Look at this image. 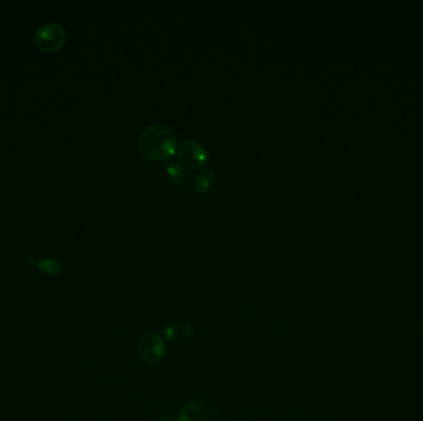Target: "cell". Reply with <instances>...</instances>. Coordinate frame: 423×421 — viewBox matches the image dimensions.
<instances>
[{"mask_svg": "<svg viewBox=\"0 0 423 421\" xmlns=\"http://www.w3.org/2000/svg\"><path fill=\"white\" fill-rule=\"evenodd\" d=\"M138 147L149 160H167L177 151L176 135L170 126L154 124L141 131L138 138Z\"/></svg>", "mask_w": 423, "mask_h": 421, "instance_id": "6da1fadb", "label": "cell"}, {"mask_svg": "<svg viewBox=\"0 0 423 421\" xmlns=\"http://www.w3.org/2000/svg\"><path fill=\"white\" fill-rule=\"evenodd\" d=\"M34 41L38 50L46 53H53L61 50L67 42V32L64 26L57 23H49L38 27Z\"/></svg>", "mask_w": 423, "mask_h": 421, "instance_id": "7a4b0ae2", "label": "cell"}, {"mask_svg": "<svg viewBox=\"0 0 423 421\" xmlns=\"http://www.w3.org/2000/svg\"><path fill=\"white\" fill-rule=\"evenodd\" d=\"M167 353L165 339L156 333H146L138 342V353L143 362L147 365H158Z\"/></svg>", "mask_w": 423, "mask_h": 421, "instance_id": "3957f363", "label": "cell"}, {"mask_svg": "<svg viewBox=\"0 0 423 421\" xmlns=\"http://www.w3.org/2000/svg\"><path fill=\"white\" fill-rule=\"evenodd\" d=\"M178 161L189 170L202 168L208 161V151L203 144L196 140H186L177 146Z\"/></svg>", "mask_w": 423, "mask_h": 421, "instance_id": "277c9868", "label": "cell"}, {"mask_svg": "<svg viewBox=\"0 0 423 421\" xmlns=\"http://www.w3.org/2000/svg\"><path fill=\"white\" fill-rule=\"evenodd\" d=\"M177 421H219V413L209 400H193L180 409Z\"/></svg>", "mask_w": 423, "mask_h": 421, "instance_id": "5b68a950", "label": "cell"}, {"mask_svg": "<svg viewBox=\"0 0 423 421\" xmlns=\"http://www.w3.org/2000/svg\"><path fill=\"white\" fill-rule=\"evenodd\" d=\"M193 327L184 321H175L165 327L164 339L173 344H184L193 337Z\"/></svg>", "mask_w": 423, "mask_h": 421, "instance_id": "8992f818", "label": "cell"}, {"mask_svg": "<svg viewBox=\"0 0 423 421\" xmlns=\"http://www.w3.org/2000/svg\"><path fill=\"white\" fill-rule=\"evenodd\" d=\"M215 181H217V177H215L213 170H209V168H202L195 176L193 186L198 192L208 193L215 187Z\"/></svg>", "mask_w": 423, "mask_h": 421, "instance_id": "52a82bcc", "label": "cell"}, {"mask_svg": "<svg viewBox=\"0 0 423 421\" xmlns=\"http://www.w3.org/2000/svg\"><path fill=\"white\" fill-rule=\"evenodd\" d=\"M29 264H35L38 270H41L45 275H49V276H58L62 272V264L55 258L46 257L40 258V259L32 258L29 261Z\"/></svg>", "mask_w": 423, "mask_h": 421, "instance_id": "ba28073f", "label": "cell"}, {"mask_svg": "<svg viewBox=\"0 0 423 421\" xmlns=\"http://www.w3.org/2000/svg\"><path fill=\"white\" fill-rule=\"evenodd\" d=\"M166 172H167V176L170 177L171 181L177 183V184L186 182L187 177H189L187 168L180 161H172L166 167Z\"/></svg>", "mask_w": 423, "mask_h": 421, "instance_id": "9c48e42d", "label": "cell"}, {"mask_svg": "<svg viewBox=\"0 0 423 421\" xmlns=\"http://www.w3.org/2000/svg\"><path fill=\"white\" fill-rule=\"evenodd\" d=\"M160 421H170V420H166V419H165V420H160Z\"/></svg>", "mask_w": 423, "mask_h": 421, "instance_id": "30bf717a", "label": "cell"}, {"mask_svg": "<svg viewBox=\"0 0 423 421\" xmlns=\"http://www.w3.org/2000/svg\"><path fill=\"white\" fill-rule=\"evenodd\" d=\"M422 333H423V324H422Z\"/></svg>", "mask_w": 423, "mask_h": 421, "instance_id": "8fae6325", "label": "cell"}]
</instances>
